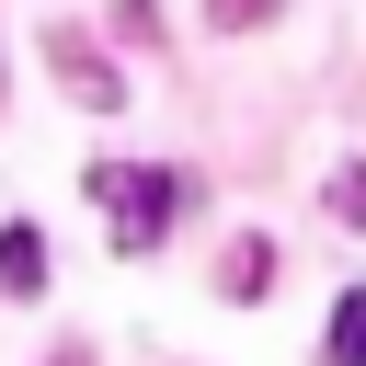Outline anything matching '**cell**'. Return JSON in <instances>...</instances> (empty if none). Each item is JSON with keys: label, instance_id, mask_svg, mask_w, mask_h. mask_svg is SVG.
I'll list each match as a JSON object with an SVG mask.
<instances>
[{"label": "cell", "instance_id": "1", "mask_svg": "<svg viewBox=\"0 0 366 366\" xmlns=\"http://www.w3.org/2000/svg\"><path fill=\"white\" fill-rule=\"evenodd\" d=\"M92 194H103V217H114V252H149L172 217H183V172H160V160H114V172H92Z\"/></svg>", "mask_w": 366, "mask_h": 366}, {"label": "cell", "instance_id": "2", "mask_svg": "<svg viewBox=\"0 0 366 366\" xmlns=\"http://www.w3.org/2000/svg\"><path fill=\"white\" fill-rule=\"evenodd\" d=\"M0 297H46V240H34L23 217L0 229Z\"/></svg>", "mask_w": 366, "mask_h": 366}, {"label": "cell", "instance_id": "3", "mask_svg": "<svg viewBox=\"0 0 366 366\" xmlns=\"http://www.w3.org/2000/svg\"><path fill=\"white\" fill-rule=\"evenodd\" d=\"M57 69H69V92H80V103H114V57H92L80 34H57Z\"/></svg>", "mask_w": 366, "mask_h": 366}, {"label": "cell", "instance_id": "4", "mask_svg": "<svg viewBox=\"0 0 366 366\" xmlns=\"http://www.w3.org/2000/svg\"><path fill=\"white\" fill-rule=\"evenodd\" d=\"M320 355H332V366H366V286H343V309H332Z\"/></svg>", "mask_w": 366, "mask_h": 366}, {"label": "cell", "instance_id": "5", "mask_svg": "<svg viewBox=\"0 0 366 366\" xmlns=\"http://www.w3.org/2000/svg\"><path fill=\"white\" fill-rule=\"evenodd\" d=\"M263 274H274V240H229L217 286H229V297H263Z\"/></svg>", "mask_w": 366, "mask_h": 366}, {"label": "cell", "instance_id": "6", "mask_svg": "<svg viewBox=\"0 0 366 366\" xmlns=\"http://www.w3.org/2000/svg\"><path fill=\"white\" fill-rule=\"evenodd\" d=\"M332 217H343V229H366V160H343V172H332Z\"/></svg>", "mask_w": 366, "mask_h": 366}, {"label": "cell", "instance_id": "7", "mask_svg": "<svg viewBox=\"0 0 366 366\" xmlns=\"http://www.w3.org/2000/svg\"><path fill=\"white\" fill-rule=\"evenodd\" d=\"M274 11H286V0H206V23H217V34H252V23H274Z\"/></svg>", "mask_w": 366, "mask_h": 366}, {"label": "cell", "instance_id": "8", "mask_svg": "<svg viewBox=\"0 0 366 366\" xmlns=\"http://www.w3.org/2000/svg\"><path fill=\"white\" fill-rule=\"evenodd\" d=\"M57 366H92V355H57Z\"/></svg>", "mask_w": 366, "mask_h": 366}]
</instances>
